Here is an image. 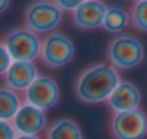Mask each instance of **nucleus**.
Returning <instances> with one entry per match:
<instances>
[{
    "label": "nucleus",
    "mask_w": 147,
    "mask_h": 139,
    "mask_svg": "<svg viewBox=\"0 0 147 139\" xmlns=\"http://www.w3.org/2000/svg\"><path fill=\"white\" fill-rule=\"evenodd\" d=\"M17 135L11 121H1L0 119V139H14Z\"/></svg>",
    "instance_id": "obj_17"
},
{
    "label": "nucleus",
    "mask_w": 147,
    "mask_h": 139,
    "mask_svg": "<svg viewBox=\"0 0 147 139\" xmlns=\"http://www.w3.org/2000/svg\"><path fill=\"white\" fill-rule=\"evenodd\" d=\"M3 46L13 61H34L40 55L42 39L26 26L9 30L3 37Z\"/></svg>",
    "instance_id": "obj_4"
},
{
    "label": "nucleus",
    "mask_w": 147,
    "mask_h": 139,
    "mask_svg": "<svg viewBox=\"0 0 147 139\" xmlns=\"http://www.w3.org/2000/svg\"><path fill=\"white\" fill-rule=\"evenodd\" d=\"M61 98V91L59 82L50 77L40 74L30 85L29 88L23 92V101L40 108L43 111H49L54 108Z\"/></svg>",
    "instance_id": "obj_7"
},
{
    "label": "nucleus",
    "mask_w": 147,
    "mask_h": 139,
    "mask_svg": "<svg viewBox=\"0 0 147 139\" xmlns=\"http://www.w3.org/2000/svg\"><path fill=\"white\" fill-rule=\"evenodd\" d=\"M56 4L63 10V11H74L80 4H83L86 0H54Z\"/></svg>",
    "instance_id": "obj_18"
},
{
    "label": "nucleus",
    "mask_w": 147,
    "mask_h": 139,
    "mask_svg": "<svg viewBox=\"0 0 147 139\" xmlns=\"http://www.w3.org/2000/svg\"><path fill=\"white\" fill-rule=\"evenodd\" d=\"M106 55L109 63L119 71H129L144 61L146 50L136 36L119 34L109 41Z\"/></svg>",
    "instance_id": "obj_2"
},
{
    "label": "nucleus",
    "mask_w": 147,
    "mask_h": 139,
    "mask_svg": "<svg viewBox=\"0 0 147 139\" xmlns=\"http://www.w3.org/2000/svg\"><path fill=\"white\" fill-rule=\"evenodd\" d=\"M14 139H42V138L39 135H20V134H17Z\"/></svg>",
    "instance_id": "obj_20"
},
{
    "label": "nucleus",
    "mask_w": 147,
    "mask_h": 139,
    "mask_svg": "<svg viewBox=\"0 0 147 139\" xmlns=\"http://www.w3.org/2000/svg\"><path fill=\"white\" fill-rule=\"evenodd\" d=\"M133 1H137V0H133Z\"/></svg>",
    "instance_id": "obj_21"
},
{
    "label": "nucleus",
    "mask_w": 147,
    "mask_h": 139,
    "mask_svg": "<svg viewBox=\"0 0 147 139\" xmlns=\"http://www.w3.org/2000/svg\"><path fill=\"white\" fill-rule=\"evenodd\" d=\"M107 105L111 112H123L137 109L142 105V91L131 81L121 80L120 84L107 99Z\"/></svg>",
    "instance_id": "obj_10"
},
{
    "label": "nucleus",
    "mask_w": 147,
    "mask_h": 139,
    "mask_svg": "<svg viewBox=\"0 0 147 139\" xmlns=\"http://www.w3.org/2000/svg\"><path fill=\"white\" fill-rule=\"evenodd\" d=\"M131 26L142 31L147 33V0H137L130 9Z\"/></svg>",
    "instance_id": "obj_15"
},
{
    "label": "nucleus",
    "mask_w": 147,
    "mask_h": 139,
    "mask_svg": "<svg viewBox=\"0 0 147 139\" xmlns=\"http://www.w3.org/2000/svg\"><path fill=\"white\" fill-rule=\"evenodd\" d=\"M107 4L103 0H86L74 11H71V21L80 30H96L103 26L107 11Z\"/></svg>",
    "instance_id": "obj_9"
},
{
    "label": "nucleus",
    "mask_w": 147,
    "mask_h": 139,
    "mask_svg": "<svg viewBox=\"0 0 147 139\" xmlns=\"http://www.w3.org/2000/svg\"><path fill=\"white\" fill-rule=\"evenodd\" d=\"M46 139H84L80 125L67 116L53 121L46 129Z\"/></svg>",
    "instance_id": "obj_12"
},
{
    "label": "nucleus",
    "mask_w": 147,
    "mask_h": 139,
    "mask_svg": "<svg viewBox=\"0 0 147 139\" xmlns=\"http://www.w3.org/2000/svg\"><path fill=\"white\" fill-rule=\"evenodd\" d=\"M76 54L73 40L60 31H53L42 39V48L39 58L42 63L53 70L69 65Z\"/></svg>",
    "instance_id": "obj_5"
},
{
    "label": "nucleus",
    "mask_w": 147,
    "mask_h": 139,
    "mask_svg": "<svg viewBox=\"0 0 147 139\" xmlns=\"http://www.w3.org/2000/svg\"><path fill=\"white\" fill-rule=\"evenodd\" d=\"M109 131L113 139H144L147 136V114L142 108L113 112Z\"/></svg>",
    "instance_id": "obj_6"
},
{
    "label": "nucleus",
    "mask_w": 147,
    "mask_h": 139,
    "mask_svg": "<svg viewBox=\"0 0 147 139\" xmlns=\"http://www.w3.org/2000/svg\"><path fill=\"white\" fill-rule=\"evenodd\" d=\"M23 99L20 92L9 88L7 85L0 87V119L1 121H13L14 115L23 105Z\"/></svg>",
    "instance_id": "obj_14"
},
{
    "label": "nucleus",
    "mask_w": 147,
    "mask_h": 139,
    "mask_svg": "<svg viewBox=\"0 0 147 139\" xmlns=\"http://www.w3.org/2000/svg\"><path fill=\"white\" fill-rule=\"evenodd\" d=\"M63 21V10L54 0H33L23 11V23L37 34H49Z\"/></svg>",
    "instance_id": "obj_3"
},
{
    "label": "nucleus",
    "mask_w": 147,
    "mask_h": 139,
    "mask_svg": "<svg viewBox=\"0 0 147 139\" xmlns=\"http://www.w3.org/2000/svg\"><path fill=\"white\" fill-rule=\"evenodd\" d=\"M121 77L110 63H96L84 68L74 81V95L83 104L107 102L114 88L120 84Z\"/></svg>",
    "instance_id": "obj_1"
},
{
    "label": "nucleus",
    "mask_w": 147,
    "mask_h": 139,
    "mask_svg": "<svg viewBox=\"0 0 147 139\" xmlns=\"http://www.w3.org/2000/svg\"><path fill=\"white\" fill-rule=\"evenodd\" d=\"M131 24L130 11L120 6H109L101 29L110 34H123V31Z\"/></svg>",
    "instance_id": "obj_13"
},
{
    "label": "nucleus",
    "mask_w": 147,
    "mask_h": 139,
    "mask_svg": "<svg viewBox=\"0 0 147 139\" xmlns=\"http://www.w3.org/2000/svg\"><path fill=\"white\" fill-rule=\"evenodd\" d=\"M11 124L16 132L20 135H40L49 126L46 111L36 108L27 102H23Z\"/></svg>",
    "instance_id": "obj_8"
},
{
    "label": "nucleus",
    "mask_w": 147,
    "mask_h": 139,
    "mask_svg": "<svg viewBox=\"0 0 147 139\" xmlns=\"http://www.w3.org/2000/svg\"><path fill=\"white\" fill-rule=\"evenodd\" d=\"M10 3H11V0H0V14L7 11V9L10 7Z\"/></svg>",
    "instance_id": "obj_19"
},
{
    "label": "nucleus",
    "mask_w": 147,
    "mask_h": 139,
    "mask_svg": "<svg viewBox=\"0 0 147 139\" xmlns=\"http://www.w3.org/2000/svg\"><path fill=\"white\" fill-rule=\"evenodd\" d=\"M39 75V68L34 61H13L3 78L4 85L17 92H24Z\"/></svg>",
    "instance_id": "obj_11"
},
{
    "label": "nucleus",
    "mask_w": 147,
    "mask_h": 139,
    "mask_svg": "<svg viewBox=\"0 0 147 139\" xmlns=\"http://www.w3.org/2000/svg\"><path fill=\"white\" fill-rule=\"evenodd\" d=\"M11 63H13V60H11L9 51L3 46V43H0V77H4V74L7 72Z\"/></svg>",
    "instance_id": "obj_16"
}]
</instances>
